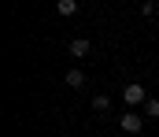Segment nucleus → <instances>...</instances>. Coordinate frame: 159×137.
I'll return each instance as SVG.
<instances>
[{"mask_svg":"<svg viewBox=\"0 0 159 137\" xmlns=\"http://www.w3.org/2000/svg\"><path fill=\"white\" fill-rule=\"evenodd\" d=\"M122 100H126V104H129V107H137V104H148V93L141 89V85H137V82H129V85H126V89H122Z\"/></svg>","mask_w":159,"mask_h":137,"instance_id":"nucleus-1","label":"nucleus"},{"mask_svg":"<svg viewBox=\"0 0 159 137\" xmlns=\"http://www.w3.org/2000/svg\"><path fill=\"white\" fill-rule=\"evenodd\" d=\"M119 126L126 130V134H141V126H144V119H141L137 111H126V115L119 119Z\"/></svg>","mask_w":159,"mask_h":137,"instance_id":"nucleus-2","label":"nucleus"},{"mask_svg":"<svg viewBox=\"0 0 159 137\" xmlns=\"http://www.w3.org/2000/svg\"><path fill=\"white\" fill-rule=\"evenodd\" d=\"M67 85L70 89H85V71H67Z\"/></svg>","mask_w":159,"mask_h":137,"instance_id":"nucleus-3","label":"nucleus"},{"mask_svg":"<svg viewBox=\"0 0 159 137\" xmlns=\"http://www.w3.org/2000/svg\"><path fill=\"white\" fill-rule=\"evenodd\" d=\"M70 56H89V41H85V37H74V41H70Z\"/></svg>","mask_w":159,"mask_h":137,"instance_id":"nucleus-4","label":"nucleus"},{"mask_svg":"<svg viewBox=\"0 0 159 137\" xmlns=\"http://www.w3.org/2000/svg\"><path fill=\"white\" fill-rule=\"evenodd\" d=\"M56 11H59V15H74V11H78V0H59Z\"/></svg>","mask_w":159,"mask_h":137,"instance_id":"nucleus-5","label":"nucleus"},{"mask_svg":"<svg viewBox=\"0 0 159 137\" xmlns=\"http://www.w3.org/2000/svg\"><path fill=\"white\" fill-rule=\"evenodd\" d=\"M144 115H148V119H159V100H156V96H148V104H144Z\"/></svg>","mask_w":159,"mask_h":137,"instance_id":"nucleus-6","label":"nucleus"},{"mask_svg":"<svg viewBox=\"0 0 159 137\" xmlns=\"http://www.w3.org/2000/svg\"><path fill=\"white\" fill-rule=\"evenodd\" d=\"M93 107H96V111H107V107H111V100H107L104 93H96V96H93Z\"/></svg>","mask_w":159,"mask_h":137,"instance_id":"nucleus-7","label":"nucleus"}]
</instances>
